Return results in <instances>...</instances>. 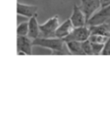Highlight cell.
<instances>
[{
	"instance_id": "14",
	"label": "cell",
	"mask_w": 110,
	"mask_h": 122,
	"mask_svg": "<svg viewBox=\"0 0 110 122\" xmlns=\"http://www.w3.org/2000/svg\"><path fill=\"white\" fill-rule=\"evenodd\" d=\"M109 37H106V36H103V35H99V34H91L90 37H89V40L90 42L92 43H99V44H104L107 39Z\"/></svg>"
},
{
	"instance_id": "19",
	"label": "cell",
	"mask_w": 110,
	"mask_h": 122,
	"mask_svg": "<svg viewBox=\"0 0 110 122\" xmlns=\"http://www.w3.org/2000/svg\"><path fill=\"white\" fill-rule=\"evenodd\" d=\"M109 7H110V6H109Z\"/></svg>"
},
{
	"instance_id": "13",
	"label": "cell",
	"mask_w": 110,
	"mask_h": 122,
	"mask_svg": "<svg viewBox=\"0 0 110 122\" xmlns=\"http://www.w3.org/2000/svg\"><path fill=\"white\" fill-rule=\"evenodd\" d=\"M81 49H82V51H83L84 55H93L92 45H91V42H90L89 39L81 42Z\"/></svg>"
},
{
	"instance_id": "17",
	"label": "cell",
	"mask_w": 110,
	"mask_h": 122,
	"mask_svg": "<svg viewBox=\"0 0 110 122\" xmlns=\"http://www.w3.org/2000/svg\"><path fill=\"white\" fill-rule=\"evenodd\" d=\"M100 8H105L110 6V0H100Z\"/></svg>"
},
{
	"instance_id": "12",
	"label": "cell",
	"mask_w": 110,
	"mask_h": 122,
	"mask_svg": "<svg viewBox=\"0 0 110 122\" xmlns=\"http://www.w3.org/2000/svg\"><path fill=\"white\" fill-rule=\"evenodd\" d=\"M17 34H18V36H27V34H28V21L21 22L18 25Z\"/></svg>"
},
{
	"instance_id": "9",
	"label": "cell",
	"mask_w": 110,
	"mask_h": 122,
	"mask_svg": "<svg viewBox=\"0 0 110 122\" xmlns=\"http://www.w3.org/2000/svg\"><path fill=\"white\" fill-rule=\"evenodd\" d=\"M72 29H73L72 23L71 20L69 19V20H65L63 23L59 24L58 28L56 29V31L54 33V37L60 38V39H64L65 37H67L72 32Z\"/></svg>"
},
{
	"instance_id": "11",
	"label": "cell",
	"mask_w": 110,
	"mask_h": 122,
	"mask_svg": "<svg viewBox=\"0 0 110 122\" xmlns=\"http://www.w3.org/2000/svg\"><path fill=\"white\" fill-rule=\"evenodd\" d=\"M66 47L70 52V54H74V55H84L82 49H81V42L77 41H67Z\"/></svg>"
},
{
	"instance_id": "8",
	"label": "cell",
	"mask_w": 110,
	"mask_h": 122,
	"mask_svg": "<svg viewBox=\"0 0 110 122\" xmlns=\"http://www.w3.org/2000/svg\"><path fill=\"white\" fill-rule=\"evenodd\" d=\"M40 24L38 22V19H37V15L31 17L28 20V34L27 36L30 39H36L38 37H40Z\"/></svg>"
},
{
	"instance_id": "1",
	"label": "cell",
	"mask_w": 110,
	"mask_h": 122,
	"mask_svg": "<svg viewBox=\"0 0 110 122\" xmlns=\"http://www.w3.org/2000/svg\"><path fill=\"white\" fill-rule=\"evenodd\" d=\"M32 43H33V47H41L46 50H49L51 51V54H54V55L70 54L66 47V43L64 42V40L60 38L38 37L32 40Z\"/></svg>"
},
{
	"instance_id": "5",
	"label": "cell",
	"mask_w": 110,
	"mask_h": 122,
	"mask_svg": "<svg viewBox=\"0 0 110 122\" xmlns=\"http://www.w3.org/2000/svg\"><path fill=\"white\" fill-rule=\"evenodd\" d=\"M18 53L20 55L33 54L32 39L28 36H18Z\"/></svg>"
},
{
	"instance_id": "6",
	"label": "cell",
	"mask_w": 110,
	"mask_h": 122,
	"mask_svg": "<svg viewBox=\"0 0 110 122\" xmlns=\"http://www.w3.org/2000/svg\"><path fill=\"white\" fill-rule=\"evenodd\" d=\"M70 20H71L73 27H80V26L87 25V20H86L84 14L81 11L80 7L77 6V5L73 6L72 13V16H71Z\"/></svg>"
},
{
	"instance_id": "18",
	"label": "cell",
	"mask_w": 110,
	"mask_h": 122,
	"mask_svg": "<svg viewBox=\"0 0 110 122\" xmlns=\"http://www.w3.org/2000/svg\"><path fill=\"white\" fill-rule=\"evenodd\" d=\"M104 22L107 24V27H108V30H109V36H110V17H109Z\"/></svg>"
},
{
	"instance_id": "4",
	"label": "cell",
	"mask_w": 110,
	"mask_h": 122,
	"mask_svg": "<svg viewBox=\"0 0 110 122\" xmlns=\"http://www.w3.org/2000/svg\"><path fill=\"white\" fill-rule=\"evenodd\" d=\"M79 7L88 21L95 15V13L100 9V0H81Z\"/></svg>"
},
{
	"instance_id": "15",
	"label": "cell",
	"mask_w": 110,
	"mask_h": 122,
	"mask_svg": "<svg viewBox=\"0 0 110 122\" xmlns=\"http://www.w3.org/2000/svg\"><path fill=\"white\" fill-rule=\"evenodd\" d=\"M92 52L93 55H100L101 53V51L103 49V45L104 44H99V43H92Z\"/></svg>"
},
{
	"instance_id": "2",
	"label": "cell",
	"mask_w": 110,
	"mask_h": 122,
	"mask_svg": "<svg viewBox=\"0 0 110 122\" xmlns=\"http://www.w3.org/2000/svg\"><path fill=\"white\" fill-rule=\"evenodd\" d=\"M60 24L59 17L54 16L43 24H40V32L42 37H54V33Z\"/></svg>"
},
{
	"instance_id": "3",
	"label": "cell",
	"mask_w": 110,
	"mask_h": 122,
	"mask_svg": "<svg viewBox=\"0 0 110 122\" xmlns=\"http://www.w3.org/2000/svg\"><path fill=\"white\" fill-rule=\"evenodd\" d=\"M90 35H91V33H90L89 27L87 25L80 26V27H73L72 32L63 40H64V42H67V41L83 42L85 40H88Z\"/></svg>"
},
{
	"instance_id": "7",
	"label": "cell",
	"mask_w": 110,
	"mask_h": 122,
	"mask_svg": "<svg viewBox=\"0 0 110 122\" xmlns=\"http://www.w3.org/2000/svg\"><path fill=\"white\" fill-rule=\"evenodd\" d=\"M17 13L19 16L30 19L31 17L35 16L38 13V6L36 5H29V4H24V3H18L17 6Z\"/></svg>"
},
{
	"instance_id": "10",
	"label": "cell",
	"mask_w": 110,
	"mask_h": 122,
	"mask_svg": "<svg viewBox=\"0 0 110 122\" xmlns=\"http://www.w3.org/2000/svg\"><path fill=\"white\" fill-rule=\"evenodd\" d=\"M90 33L91 34H99V35H103L106 37H110L109 36V30L107 27V24L105 22L97 24V25H88Z\"/></svg>"
},
{
	"instance_id": "16",
	"label": "cell",
	"mask_w": 110,
	"mask_h": 122,
	"mask_svg": "<svg viewBox=\"0 0 110 122\" xmlns=\"http://www.w3.org/2000/svg\"><path fill=\"white\" fill-rule=\"evenodd\" d=\"M101 55H110V37L103 45V49L101 51Z\"/></svg>"
}]
</instances>
